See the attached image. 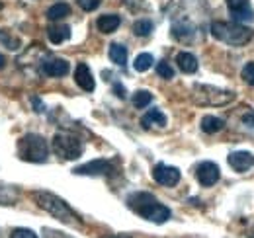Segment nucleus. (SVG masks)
<instances>
[{
	"label": "nucleus",
	"instance_id": "17",
	"mask_svg": "<svg viewBox=\"0 0 254 238\" xmlns=\"http://www.w3.org/2000/svg\"><path fill=\"white\" fill-rule=\"evenodd\" d=\"M223 127H225V121L215 116H205L201 119V131L207 133V135H213V133H219Z\"/></svg>",
	"mask_w": 254,
	"mask_h": 238
},
{
	"label": "nucleus",
	"instance_id": "1",
	"mask_svg": "<svg viewBox=\"0 0 254 238\" xmlns=\"http://www.w3.org/2000/svg\"><path fill=\"white\" fill-rule=\"evenodd\" d=\"M127 205H129V209H133L137 215H141L143 219H147L151 223H157V225H162V223H166L170 219V209L159 203L155 195L145 193V191L133 193L127 199Z\"/></svg>",
	"mask_w": 254,
	"mask_h": 238
},
{
	"label": "nucleus",
	"instance_id": "33",
	"mask_svg": "<svg viewBox=\"0 0 254 238\" xmlns=\"http://www.w3.org/2000/svg\"><path fill=\"white\" fill-rule=\"evenodd\" d=\"M32 104H33V108H35V112H45V108H43V104H41V100H37V98H33L32 100Z\"/></svg>",
	"mask_w": 254,
	"mask_h": 238
},
{
	"label": "nucleus",
	"instance_id": "19",
	"mask_svg": "<svg viewBox=\"0 0 254 238\" xmlns=\"http://www.w3.org/2000/svg\"><path fill=\"white\" fill-rule=\"evenodd\" d=\"M70 14V6L68 4H64V2H57V4H53L49 10H47V18L51 20V22H57V20H63Z\"/></svg>",
	"mask_w": 254,
	"mask_h": 238
},
{
	"label": "nucleus",
	"instance_id": "35",
	"mask_svg": "<svg viewBox=\"0 0 254 238\" xmlns=\"http://www.w3.org/2000/svg\"><path fill=\"white\" fill-rule=\"evenodd\" d=\"M4 64H6V59H4V55H2V53H0V68H2V66H4Z\"/></svg>",
	"mask_w": 254,
	"mask_h": 238
},
{
	"label": "nucleus",
	"instance_id": "16",
	"mask_svg": "<svg viewBox=\"0 0 254 238\" xmlns=\"http://www.w3.org/2000/svg\"><path fill=\"white\" fill-rule=\"evenodd\" d=\"M141 125H143L145 129H149V127H153V125L164 127V125H166V118H164V114H162L160 110H149V112L141 118Z\"/></svg>",
	"mask_w": 254,
	"mask_h": 238
},
{
	"label": "nucleus",
	"instance_id": "32",
	"mask_svg": "<svg viewBox=\"0 0 254 238\" xmlns=\"http://www.w3.org/2000/svg\"><path fill=\"white\" fill-rule=\"evenodd\" d=\"M114 92H116V96L118 98H122V100H126V96H127V92H126V88L120 84V82H116L114 84Z\"/></svg>",
	"mask_w": 254,
	"mask_h": 238
},
{
	"label": "nucleus",
	"instance_id": "2",
	"mask_svg": "<svg viewBox=\"0 0 254 238\" xmlns=\"http://www.w3.org/2000/svg\"><path fill=\"white\" fill-rule=\"evenodd\" d=\"M33 199L43 211H47L49 215H53L55 219H59L64 225H70V227H80L82 221L80 217L68 207V203H64L61 197H57L55 193H49V191H35L33 193Z\"/></svg>",
	"mask_w": 254,
	"mask_h": 238
},
{
	"label": "nucleus",
	"instance_id": "36",
	"mask_svg": "<svg viewBox=\"0 0 254 238\" xmlns=\"http://www.w3.org/2000/svg\"><path fill=\"white\" fill-rule=\"evenodd\" d=\"M251 238H254V229L251 231Z\"/></svg>",
	"mask_w": 254,
	"mask_h": 238
},
{
	"label": "nucleus",
	"instance_id": "34",
	"mask_svg": "<svg viewBox=\"0 0 254 238\" xmlns=\"http://www.w3.org/2000/svg\"><path fill=\"white\" fill-rule=\"evenodd\" d=\"M104 238H131V237H126V235H114V237H104Z\"/></svg>",
	"mask_w": 254,
	"mask_h": 238
},
{
	"label": "nucleus",
	"instance_id": "22",
	"mask_svg": "<svg viewBox=\"0 0 254 238\" xmlns=\"http://www.w3.org/2000/svg\"><path fill=\"white\" fill-rule=\"evenodd\" d=\"M151 31H153V22L151 20H137L133 24V33L137 37H147Z\"/></svg>",
	"mask_w": 254,
	"mask_h": 238
},
{
	"label": "nucleus",
	"instance_id": "8",
	"mask_svg": "<svg viewBox=\"0 0 254 238\" xmlns=\"http://www.w3.org/2000/svg\"><path fill=\"white\" fill-rule=\"evenodd\" d=\"M195 178L197 181L203 185V187H209L213 183H217L219 178H221V170L215 162H201L195 170Z\"/></svg>",
	"mask_w": 254,
	"mask_h": 238
},
{
	"label": "nucleus",
	"instance_id": "5",
	"mask_svg": "<svg viewBox=\"0 0 254 238\" xmlns=\"http://www.w3.org/2000/svg\"><path fill=\"white\" fill-rule=\"evenodd\" d=\"M191 98L199 106H225L235 100L233 92L219 90L215 86H205V84H195L191 90Z\"/></svg>",
	"mask_w": 254,
	"mask_h": 238
},
{
	"label": "nucleus",
	"instance_id": "10",
	"mask_svg": "<svg viewBox=\"0 0 254 238\" xmlns=\"http://www.w3.org/2000/svg\"><path fill=\"white\" fill-rule=\"evenodd\" d=\"M229 166L235 172H247L254 166V154L247 152V150H237L229 154Z\"/></svg>",
	"mask_w": 254,
	"mask_h": 238
},
{
	"label": "nucleus",
	"instance_id": "9",
	"mask_svg": "<svg viewBox=\"0 0 254 238\" xmlns=\"http://www.w3.org/2000/svg\"><path fill=\"white\" fill-rule=\"evenodd\" d=\"M153 178H155V181L160 183V185H168V187H172V185H176V183L180 181V170L174 168V166L157 164V166L153 168Z\"/></svg>",
	"mask_w": 254,
	"mask_h": 238
},
{
	"label": "nucleus",
	"instance_id": "27",
	"mask_svg": "<svg viewBox=\"0 0 254 238\" xmlns=\"http://www.w3.org/2000/svg\"><path fill=\"white\" fill-rule=\"evenodd\" d=\"M243 78L247 84L254 86V62H247L245 68H243Z\"/></svg>",
	"mask_w": 254,
	"mask_h": 238
},
{
	"label": "nucleus",
	"instance_id": "3",
	"mask_svg": "<svg viewBox=\"0 0 254 238\" xmlns=\"http://www.w3.org/2000/svg\"><path fill=\"white\" fill-rule=\"evenodd\" d=\"M211 35L227 45H247L253 39V30L247 26H241L237 22H213L211 24Z\"/></svg>",
	"mask_w": 254,
	"mask_h": 238
},
{
	"label": "nucleus",
	"instance_id": "6",
	"mask_svg": "<svg viewBox=\"0 0 254 238\" xmlns=\"http://www.w3.org/2000/svg\"><path fill=\"white\" fill-rule=\"evenodd\" d=\"M53 150L64 160H76L82 154V143L78 137L70 133H57L53 137Z\"/></svg>",
	"mask_w": 254,
	"mask_h": 238
},
{
	"label": "nucleus",
	"instance_id": "14",
	"mask_svg": "<svg viewBox=\"0 0 254 238\" xmlns=\"http://www.w3.org/2000/svg\"><path fill=\"white\" fill-rule=\"evenodd\" d=\"M120 24H122V18L118 14H104L96 22L98 30L102 31V33H114V31L120 28Z\"/></svg>",
	"mask_w": 254,
	"mask_h": 238
},
{
	"label": "nucleus",
	"instance_id": "24",
	"mask_svg": "<svg viewBox=\"0 0 254 238\" xmlns=\"http://www.w3.org/2000/svg\"><path fill=\"white\" fill-rule=\"evenodd\" d=\"M0 43H4L8 49H12V51H16V49H20V39L18 37H12L10 33H4V31H0Z\"/></svg>",
	"mask_w": 254,
	"mask_h": 238
},
{
	"label": "nucleus",
	"instance_id": "23",
	"mask_svg": "<svg viewBox=\"0 0 254 238\" xmlns=\"http://www.w3.org/2000/svg\"><path fill=\"white\" fill-rule=\"evenodd\" d=\"M231 16H233V20H235L237 24H243V22H253V20H254V10L249 6V8H245V10L233 12Z\"/></svg>",
	"mask_w": 254,
	"mask_h": 238
},
{
	"label": "nucleus",
	"instance_id": "15",
	"mask_svg": "<svg viewBox=\"0 0 254 238\" xmlns=\"http://www.w3.org/2000/svg\"><path fill=\"white\" fill-rule=\"evenodd\" d=\"M176 62H178L180 70L186 72V74H193V72L197 70V59H195L191 53H188V51L178 53V55H176Z\"/></svg>",
	"mask_w": 254,
	"mask_h": 238
},
{
	"label": "nucleus",
	"instance_id": "25",
	"mask_svg": "<svg viewBox=\"0 0 254 238\" xmlns=\"http://www.w3.org/2000/svg\"><path fill=\"white\" fill-rule=\"evenodd\" d=\"M157 72H159V76L166 78V80L174 78V68H172V66H170L166 60H160L159 64H157Z\"/></svg>",
	"mask_w": 254,
	"mask_h": 238
},
{
	"label": "nucleus",
	"instance_id": "18",
	"mask_svg": "<svg viewBox=\"0 0 254 238\" xmlns=\"http://www.w3.org/2000/svg\"><path fill=\"white\" fill-rule=\"evenodd\" d=\"M110 59L116 62L118 66H126L127 64V49L120 43H112L110 45Z\"/></svg>",
	"mask_w": 254,
	"mask_h": 238
},
{
	"label": "nucleus",
	"instance_id": "31",
	"mask_svg": "<svg viewBox=\"0 0 254 238\" xmlns=\"http://www.w3.org/2000/svg\"><path fill=\"white\" fill-rule=\"evenodd\" d=\"M43 233H45V237L43 238H68L64 233H59V231H49V229H45Z\"/></svg>",
	"mask_w": 254,
	"mask_h": 238
},
{
	"label": "nucleus",
	"instance_id": "11",
	"mask_svg": "<svg viewBox=\"0 0 254 238\" xmlns=\"http://www.w3.org/2000/svg\"><path fill=\"white\" fill-rule=\"evenodd\" d=\"M43 72L47 76H53V78H59V76H64L68 74V62L64 59H59V57H49V59L43 60L41 64Z\"/></svg>",
	"mask_w": 254,
	"mask_h": 238
},
{
	"label": "nucleus",
	"instance_id": "7",
	"mask_svg": "<svg viewBox=\"0 0 254 238\" xmlns=\"http://www.w3.org/2000/svg\"><path fill=\"white\" fill-rule=\"evenodd\" d=\"M72 172L76 176H110V174H114V164L108 162V160L98 158V160H92L88 164L76 166Z\"/></svg>",
	"mask_w": 254,
	"mask_h": 238
},
{
	"label": "nucleus",
	"instance_id": "4",
	"mask_svg": "<svg viewBox=\"0 0 254 238\" xmlns=\"http://www.w3.org/2000/svg\"><path fill=\"white\" fill-rule=\"evenodd\" d=\"M18 154L22 160L26 162H35V164H41L47 160L49 156V147H47V141L41 137V135H35V133H28L20 139L18 143Z\"/></svg>",
	"mask_w": 254,
	"mask_h": 238
},
{
	"label": "nucleus",
	"instance_id": "20",
	"mask_svg": "<svg viewBox=\"0 0 254 238\" xmlns=\"http://www.w3.org/2000/svg\"><path fill=\"white\" fill-rule=\"evenodd\" d=\"M153 55L151 53H141V55H137L135 60H133V68L137 70V72H147L151 66H153Z\"/></svg>",
	"mask_w": 254,
	"mask_h": 238
},
{
	"label": "nucleus",
	"instance_id": "12",
	"mask_svg": "<svg viewBox=\"0 0 254 238\" xmlns=\"http://www.w3.org/2000/svg\"><path fill=\"white\" fill-rule=\"evenodd\" d=\"M74 80H76V84L84 90V92H92V90L96 88L92 70H90V66L84 64V62H80V64L76 66V70H74Z\"/></svg>",
	"mask_w": 254,
	"mask_h": 238
},
{
	"label": "nucleus",
	"instance_id": "28",
	"mask_svg": "<svg viewBox=\"0 0 254 238\" xmlns=\"http://www.w3.org/2000/svg\"><path fill=\"white\" fill-rule=\"evenodd\" d=\"M10 238H37V235L30 229H16V231H12Z\"/></svg>",
	"mask_w": 254,
	"mask_h": 238
},
{
	"label": "nucleus",
	"instance_id": "29",
	"mask_svg": "<svg viewBox=\"0 0 254 238\" xmlns=\"http://www.w3.org/2000/svg\"><path fill=\"white\" fill-rule=\"evenodd\" d=\"M78 6L84 10V12H92L100 6V0H78Z\"/></svg>",
	"mask_w": 254,
	"mask_h": 238
},
{
	"label": "nucleus",
	"instance_id": "13",
	"mask_svg": "<svg viewBox=\"0 0 254 238\" xmlns=\"http://www.w3.org/2000/svg\"><path fill=\"white\" fill-rule=\"evenodd\" d=\"M47 37L53 45H61L63 41H66L70 37V28L64 24H53L47 28Z\"/></svg>",
	"mask_w": 254,
	"mask_h": 238
},
{
	"label": "nucleus",
	"instance_id": "30",
	"mask_svg": "<svg viewBox=\"0 0 254 238\" xmlns=\"http://www.w3.org/2000/svg\"><path fill=\"white\" fill-rule=\"evenodd\" d=\"M243 123L247 127H254V110H247V114L243 116Z\"/></svg>",
	"mask_w": 254,
	"mask_h": 238
},
{
	"label": "nucleus",
	"instance_id": "26",
	"mask_svg": "<svg viewBox=\"0 0 254 238\" xmlns=\"http://www.w3.org/2000/svg\"><path fill=\"white\" fill-rule=\"evenodd\" d=\"M249 6H251L249 0H227V8L231 10V14L233 12H239V10H245Z\"/></svg>",
	"mask_w": 254,
	"mask_h": 238
},
{
	"label": "nucleus",
	"instance_id": "21",
	"mask_svg": "<svg viewBox=\"0 0 254 238\" xmlns=\"http://www.w3.org/2000/svg\"><path fill=\"white\" fill-rule=\"evenodd\" d=\"M151 102H153V94L147 92V90H137V92L133 94V106H135L137 110L147 108Z\"/></svg>",
	"mask_w": 254,
	"mask_h": 238
}]
</instances>
